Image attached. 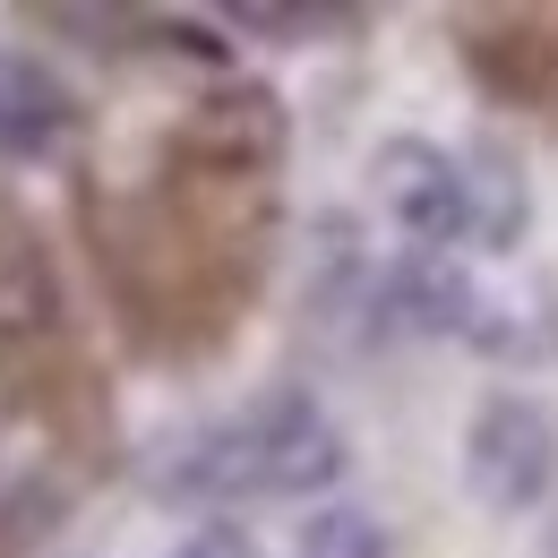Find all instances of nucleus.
<instances>
[{
    "label": "nucleus",
    "mask_w": 558,
    "mask_h": 558,
    "mask_svg": "<svg viewBox=\"0 0 558 558\" xmlns=\"http://www.w3.org/2000/svg\"><path fill=\"white\" fill-rule=\"evenodd\" d=\"M172 558H267V550H258V533H250V524H198Z\"/></svg>",
    "instance_id": "nucleus-11"
},
{
    "label": "nucleus",
    "mask_w": 558,
    "mask_h": 558,
    "mask_svg": "<svg viewBox=\"0 0 558 558\" xmlns=\"http://www.w3.org/2000/svg\"><path fill=\"white\" fill-rule=\"evenodd\" d=\"M223 26L232 35H267V44H318V35H352L361 26V9H267V0H241V9H223Z\"/></svg>",
    "instance_id": "nucleus-9"
},
{
    "label": "nucleus",
    "mask_w": 558,
    "mask_h": 558,
    "mask_svg": "<svg viewBox=\"0 0 558 558\" xmlns=\"http://www.w3.org/2000/svg\"><path fill=\"white\" fill-rule=\"evenodd\" d=\"M369 190L378 207L396 215V232L413 250H456V241H482V190H473V163L447 155L429 138H387L369 155Z\"/></svg>",
    "instance_id": "nucleus-2"
},
{
    "label": "nucleus",
    "mask_w": 558,
    "mask_h": 558,
    "mask_svg": "<svg viewBox=\"0 0 558 558\" xmlns=\"http://www.w3.org/2000/svg\"><path fill=\"white\" fill-rule=\"evenodd\" d=\"M473 190H482V241L489 250H515V232H524V172L489 146L473 163Z\"/></svg>",
    "instance_id": "nucleus-10"
},
{
    "label": "nucleus",
    "mask_w": 558,
    "mask_h": 558,
    "mask_svg": "<svg viewBox=\"0 0 558 558\" xmlns=\"http://www.w3.org/2000/svg\"><path fill=\"white\" fill-rule=\"evenodd\" d=\"M550 558H558V524H550Z\"/></svg>",
    "instance_id": "nucleus-12"
},
{
    "label": "nucleus",
    "mask_w": 558,
    "mask_h": 558,
    "mask_svg": "<svg viewBox=\"0 0 558 558\" xmlns=\"http://www.w3.org/2000/svg\"><path fill=\"white\" fill-rule=\"evenodd\" d=\"M292 558H396V542H387V524H378L369 507H318V515L301 524Z\"/></svg>",
    "instance_id": "nucleus-8"
},
{
    "label": "nucleus",
    "mask_w": 558,
    "mask_h": 558,
    "mask_svg": "<svg viewBox=\"0 0 558 558\" xmlns=\"http://www.w3.org/2000/svg\"><path fill=\"white\" fill-rule=\"evenodd\" d=\"M70 130H77L70 86L44 61H26V52L0 44V163H44Z\"/></svg>",
    "instance_id": "nucleus-5"
},
{
    "label": "nucleus",
    "mask_w": 558,
    "mask_h": 558,
    "mask_svg": "<svg viewBox=\"0 0 558 558\" xmlns=\"http://www.w3.org/2000/svg\"><path fill=\"white\" fill-rule=\"evenodd\" d=\"M61 318V292H52V267H44V241L0 215V336H52Z\"/></svg>",
    "instance_id": "nucleus-7"
},
{
    "label": "nucleus",
    "mask_w": 558,
    "mask_h": 558,
    "mask_svg": "<svg viewBox=\"0 0 558 558\" xmlns=\"http://www.w3.org/2000/svg\"><path fill=\"white\" fill-rule=\"evenodd\" d=\"M464 61L482 70L489 95H515V104H542L550 95V26L542 17H464Z\"/></svg>",
    "instance_id": "nucleus-6"
},
{
    "label": "nucleus",
    "mask_w": 558,
    "mask_h": 558,
    "mask_svg": "<svg viewBox=\"0 0 558 558\" xmlns=\"http://www.w3.org/2000/svg\"><path fill=\"white\" fill-rule=\"evenodd\" d=\"M172 155L198 163V172H215V181H267L276 155H283L276 86H223V95H207V104H190Z\"/></svg>",
    "instance_id": "nucleus-4"
},
{
    "label": "nucleus",
    "mask_w": 558,
    "mask_h": 558,
    "mask_svg": "<svg viewBox=\"0 0 558 558\" xmlns=\"http://www.w3.org/2000/svg\"><path fill=\"white\" fill-rule=\"evenodd\" d=\"M344 473V429L327 421V404L310 387H267L241 413H215L198 429H181L146 482L190 507H258V498H310Z\"/></svg>",
    "instance_id": "nucleus-1"
},
{
    "label": "nucleus",
    "mask_w": 558,
    "mask_h": 558,
    "mask_svg": "<svg viewBox=\"0 0 558 558\" xmlns=\"http://www.w3.org/2000/svg\"><path fill=\"white\" fill-rule=\"evenodd\" d=\"M464 482L482 507L498 515H524V507H542L558 482V421L533 404V396H515V387H498L473 429H464Z\"/></svg>",
    "instance_id": "nucleus-3"
}]
</instances>
